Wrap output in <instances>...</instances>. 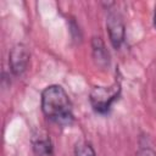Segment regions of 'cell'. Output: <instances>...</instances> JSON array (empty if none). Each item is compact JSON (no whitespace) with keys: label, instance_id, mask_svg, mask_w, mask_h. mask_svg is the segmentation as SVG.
I'll return each mask as SVG.
<instances>
[{"label":"cell","instance_id":"obj_1","mask_svg":"<svg viewBox=\"0 0 156 156\" xmlns=\"http://www.w3.org/2000/svg\"><path fill=\"white\" fill-rule=\"evenodd\" d=\"M41 111L58 126H69L74 121L71 99L58 84H51L41 91Z\"/></svg>","mask_w":156,"mask_h":156},{"label":"cell","instance_id":"obj_2","mask_svg":"<svg viewBox=\"0 0 156 156\" xmlns=\"http://www.w3.org/2000/svg\"><path fill=\"white\" fill-rule=\"evenodd\" d=\"M121 94L119 83H113L108 87H94L89 93V101L93 110L98 113H106L111 108L112 104L118 99Z\"/></svg>","mask_w":156,"mask_h":156},{"label":"cell","instance_id":"obj_3","mask_svg":"<svg viewBox=\"0 0 156 156\" xmlns=\"http://www.w3.org/2000/svg\"><path fill=\"white\" fill-rule=\"evenodd\" d=\"M30 54L24 44H16L9 52V66L13 76H22L29 66Z\"/></svg>","mask_w":156,"mask_h":156},{"label":"cell","instance_id":"obj_4","mask_svg":"<svg viewBox=\"0 0 156 156\" xmlns=\"http://www.w3.org/2000/svg\"><path fill=\"white\" fill-rule=\"evenodd\" d=\"M106 29L112 46L115 49H119L126 39V26L122 16L118 12H108L106 18Z\"/></svg>","mask_w":156,"mask_h":156},{"label":"cell","instance_id":"obj_5","mask_svg":"<svg viewBox=\"0 0 156 156\" xmlns=\"http://www.w3.org/2000/svg\"><path fill=\"white\" fill-rule=\"evenodd\" d=\"M91 55L95 65L100 68H106L110 66V54L105 46L104 40L100 37L91 38Z\"/></svg>","mask_w":156,"mask_h":156},{"label":"cell","instance_id":"obj_6","mask_svg":"<svg viewBox=\"0 0 156 156\" xmlns=\"http://www.w3.org/2000/svg\"><path fill=\"white\" fill-rule=\"evenodd\" d=\"M32 146L34 156H52L54 146L49 135L44 132H38L32 138Z\"/></svg>","mask_w":156,"mask_h":156},{"label":"cell","instance_id":"obj_7","mask_svg":"<svg viewBox=\"0 0 156 156\" xmlns=\"http://www.w3.org/2000/svg\"><path fill=\"white\" fill-rule=\"evenodd\" d=\"M74 156H96V154L90 143L82 140L74 146Z\"/></svg>","mask_w":156,"mask_h":156},{"label":"cell","instance_id":"obj_8","mask_svg":"<svg viewBox=\"0 0 156 156\" xmlns=\"http://www.w3.org/2000/svg\"><path fill=\"white\" fill-rule=\"evenodd\" d=\"M135 156H156V152L155 150H152L151 147H140L138 151H136V155Z\"/></svg>","mask_w":156,"mask_h":156},{"label":"cell","instance_id":"obj_9","mask_svg":"<svg viewBox=\"0 0 156 156\" xmlns=\"http://www.w3.org/2000/svg\"><path fill=\"white\" fill-rule=\"evenodd\" d=\"M154 27L156 28V7H155V12H154Z\"/></svg>","mask_w":156,"mask_h":156}]
</instances>
